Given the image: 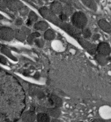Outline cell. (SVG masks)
I'll return each instance as SVG.
<instances>
[{
	"mask_svg": "<svg viewBox=\"0 0 111 122\" xmlns=\"http://www.w3.org/2000/svg\"><path fill=\"white\" fill-rule=\"evenodd\" d=\"M71 23L78 29H84L88 23V19L85 14L82 12H75L71 15Z\"/></svg>",
	"mask_w": 111,
	"mask_h": 122,
	"instance_id": "cell-1",
	"label": "cell"
},
{
	"mask_svg": "<svg viewBox=\"0 0 111 122\" xmlns=\"http://www.w3.org/2000/svg\"><path fill=\"white\" fill-rule=\"evenodd\" d=\"M39 13H41V15L45 18V19H48L50 21L53 22L56 25H58L59 26L60 24H62V21L60 20V19H58L56 17H55V15L53 14V13L51 12L50 10L48 9L46 7H42L39 9Z\"/></svg>",
	"mask_w": 111,
	"mask_h": 122,
	"instance_id": "cell-2",
	"label": "cell"
},
{
	"mask_svg": "<svg viewBox=\"0 0 111 122\" xmlns=\"http://www.w3.org/2000/svg\"><path fill=\"white\" fill-rule=\"evenodd\" d=\"M15 37V31L10 28L0 27V39L4 41H11Z\"/></svg>",
	"mask_w": 111,
	"mask_h": 122,
	"instance_id": "cell-3",
	"label": "cell"
},
{
	"mask_svg": "<svg viewBox=\"0 0 111 122\" xmlns=\"http://www.w3.org/2000/svg\"><path fill=\"white\" fill-rule=\"evenodd\" d=\"M97 52L98 54L104 55V56H109L111 53V47L107 42H100L97 46Z\"/></svg>",
	"mask_w": 111,
	"mask_h": 122,
	"instance_id": "cell-4",
	"label": "cell"
},
{
	"mask_svg": "<svg viewBox=\"0 0 111 122\" xmlns=\"http://www.w3.org/2000/svg\"><path fill=\"white\" fill-rule=\"evenodd\" d=\"M24 6V4L18 0H8L7 8L13 12L20 11Z\"/></svg>",
	"mask_w": 111,
	"mask_h": 122,
	"instance_id": "cell-5",
	"label": "cell"
},
{
	"mask_svg": "<svg viewBox=\"0 0 111 122\" xmlns=\"http://www.w3.org/2000/svg\"><path fill=\"white\" fill-rule=\"evenodd\" d=\"M50 10L55 15H59L63 13V6L59 1H53L50 6Z\"/></svg>",
	"mask_w": 111,
	"mask_h": 122,
	"instance_id": "cell-6",
	"label": "cell"
},
{
	"mask_svg": "<svg viewBox=\"0 0 111 122\" xmlns=\"http://www.w3.org/2000/svg\"><path fill=\"white\" fill-rule=\"evenodd\" d=\"M37 119V115L32 110L26 111L22 115V121L24 122H34Z\"/></svg>",
	"mask_w": 111,
	"mask_h": 122,
	"instance_id": "cell-7",
	"label": "cell"
},
{
	"mask_svg": "<svg viewBox=\"0 0 111 122\" xmlns=\"http://www.w3.org/2000/svg\"><path fill=\"white\" fill-rule=\"evenodd\" d=\"M48 102H49V103L51 106H55V107H57V108L61 107L62 105H63L62 99L58 96H56V95H52L50 96Z\"/></svg>",
	"mask_w": 111,
	"mask_h": 122,
	"instance_id": "cell-8",
	"label": "cell"
},
{
	"mask_svg": "<svg viewBox=\"0 0 111 122\" xmlns=\"http://www.w3.org/2000/svg\"><path fill=\"white\" fill-rule=\"evenodd\" d=\"M98 26L104 32L111 33V24L106 20L104 19L99 20Z\"/></svg>",
	"mask_w": 111,
	"mask_h": 122,
	"instance_id": "cell-9",
	"label": "cell"
},
{
	"mask_svg": "<svg viewBox=\"0 0 111 122\" xmlns=\"http://www.w3.org/2000/svg\"><path fill=\"white\" fill-rule=\"evenodd\" d=\"M95 59L97 61V63L99 65L106 66L110 61L111 57H110L109 56H104V55H101L97 54V55H95Z\"/></svg>",
	"mask_w": 111,
	"mask_h": 122,
	"instance_id": "cell-10",
	"label": "cell"
},
{
	"mask_svg": "<svg viewBox=\"0 0 111 122\" xmlns=\"http://www.w3.org/2000/svg\"><path fill=\"white\" fill-rule=\"evenodd\" d=\"M48 24L44 21H37L35 24L34 25V28L37 30H41V31H44L48 30Z\"/></svg>",
	"mask_w": 111,
	"mask_h": 122,
	"instance_id": "cell-11",
	"label": "cell"
},
{
	"mask_svg": "<svg viewBox=\"0 0 111 122\" xmlns=\"http://www.w3.org/2000/svg\"><path fill=\"white\" fill-rule=\"evenodd\" d=\"M37 122H50V115L45 112H40L37 115Z\"/></svg>",
	"mask_w": 111,
	"mask_h": 122,
	"instance_id": "cell-12",
	"label": "cell"
},
{
	"mask_svg": "<svg viewBox=\"0 0 111 122\" xmlns=\"http://www.w3.org/2000/svg\"><path fill=\"white\" fill-rule=\"evenodd\" d=\"M38 19V16L37 14L33 11H30L28 14V19L26 21V25L28 26H30L34 22H36Z\"/></svg>",
	"mask_w": 111,
	"mask_h": 122,
	"instance_id": "cell-13",
	"label": "cell"
},
{
	"mask_svg": "<svg viewBox=\"0 0 111 122\" xmlns=\"http://www.w3.org/2000/svg\"><path fill=\"white\" fill-rule=\"evenodd\" d=\"M40 36H41V34L38 32H33V33H30L29 35L27 36L26 40H27V41H28V43L29 44L32 45L33 44H35V40L37 38H39Z\"/></svg>",
	"mask_w": 111,
	"mask_h": 122,
	"instance_id": "cell-14",
	"label": "cell"
},
{
	"mask_svg": "<svg viewBox=\"0 0 111 122\" xmlns=\"http://www.w3.org/2000/svg\"><path fill=\"white\" fill-rule=\"evenodd\" d=\"M15 37L20 41H24L27 38V35L22 30H15Z\"/></svg>",
	"mask_w": 111,
	"mask_h": 122,
	"instance_id": "cell-15",
	"label": "cell"
},
{
	"mask_svg": "<svg viewBox=\"0 0 111 122\" xmlns=\"http://www.w3.org/2000/svg\"><path fill=\"white\" fill-rule=\"evenodd\" d=\"M82 3L91 10H93L96 11L97 10V4L95 3V0H81Z\"/></svg>",
	"mask_w": 111,
	"mask_h": 122,
	"instance_id": "cell-16",
	"label": "cell"
},
{
	"mask_svg": "<svg viewBox=\"0 0 111 122\" xmlns=\"http://www.w3.org/2000/svg\"><path fill=\"white\" fill-rule=\"evenodd\" d=\"M48 112L49 115L54 118H58L59 116L61 115V111L57 107H54V108L48 109Z\"/></svg>",
	"mask_w": 111,
	"mask_h": 122,
	"instance_id": "cell-17",
	"label": "cell"
},
{
	"mask_svg": "<svg viewBox=\"0 0 111 122\" xmlns=\"http://www.w3.org/2000/svg\"><path fill=\"white\" fill-rule=\"evenodd\" d=\"M55 38V32L51 29H48L44 32V39L46 41H52Z\"/></svg>",
	"mask_w": 111,
	"mask_h": 122,
	"instance_id": "cell-18",
	"label": "cell"
},
{
	"mask_svg": "<svg viewBox=\"0 0 111 122\" xmlns=\"http://www.w3.org/2000/svg\"><path fill=\"white\" fill-rule=\"evenodd\" d=\"M63 13H65L66 15H67L68 16L69 15H72V5L70 4H65L64 6H63Z\"/></svg>",
	"mask_w": 111,
	"mask_h": 122,
	"instance_id": "cell-19",
	"label": "cell"
},
{
	"mask_svg": "<svg viewBox=\"0 0 111 122\" xmlns=\"http://www.w3.org/2000/svg\"><path fill=\"white\" fill-rule=\"evenodd\" d=\"M81 35L84 39H90L92 37V32L89 28H84L81 30Z\"/></svg>",
	"mask_w": 111,
	"mask_h": 122,
	"instance_id": "cell-20",
	"label": "cell"
},
{
	"mask_svg": "<svg viewBox=\"0 0 111 122\" xmlns=\"http://www.w3.org/2000/svg\"><path fill=\"white\" fill-rule=\"evenodd\" d=\"M35 44H36L37 46H38L39 48H43L44 46V44H45V41L43 39L37 38L35 40Z\"/></svg>",
	"mask_w": 111,
	"mask_h": 122,
	"instance_id": "cell-21",
	"label": "cell"
},
{
	"mask_svg": "<svg viewBox=\"0 0 111 122\" xmlns=\"http://www.w3.org/2000/svg\"><path fill=\"white\" fill-rule=\"evenodd\" d=\"M20 13L21 15L22 16H26V15L29 14V9L28 8V7L24 6L23 7L21 10H20Z\"/></svg>",
	"mask_w": 111,
	"mask_h": 122,
	"instance_id": "cell-22",
	"label": "cell"
},
{
	"mask_svg": "<svg viewBox=\"0 0 111 122\" xmlns=\"http://www.w3.org/2000/svg\"><path fill=\"white\" fill-rule=\"evenodd\" d=\"M68 15H66L65 13H61V14H59V19L63 22V21H66L67 20H68Z\"/></svg>",
	"mask_w": 111,
	"mask_h": 122,
	"instance_id": "cell-23",
	"label": "cell"
},
{
	"mask_svg": "<svg viewBox=\"0 0 111 122\" xmlns=\"http://www.w3.org/2000/svg\"><path fill=\"white\" fill-rule=\"evenodd\" d=\"M8 5V0H0V8H6Z\"/></svg>",
	"mask_w": 111,
	"mask_h": 122,
	"instance_id": "cell-24",
	"label": "cell"
},
{
	"mask_svg": "<svg viewBox=\"0 0 111 122\" xmlns=\"http://www.w3.org/2000/svg\"><path fill=\"white\" fill-rule=\"evenodd\" d=\"M1 51L3 53L6 54V55H8V57H10L11 59H14L13 57H12V55H11V54H10V51H9V50H8V49H6V48H2V49L1 50Z\"/></svg>",
	"mask_w": 111,
	"mask_h": 122,
	"instance_id": "cell-25",
	"label": "cell"
},
{
	"mask_svg": "<svg viewBox=\"0 0 111 122\" xmlns=\"http://www.w3.org/2000/svg\"><path fill=\"white\" fill-rule=\"evenodd\" d=\"M24 32L26 33V35H30V30L28 28H27V27H25V26H24V27H22V29H21Z\"/></svg>",
	"mask_w": 111,
	"mask_h": 122,
	"instance_id": "cell-26",
	"label": "cell"
},
{
	"mask_svg": "<svg viewBox=\"0 0 111 122\" xmlns=\"http://www.w3.org/2000/svg\"><path fill=\"white\" fill-rule=\"evenodd\" d=\"M100 38V35L97 34V33H96V34H95L92 37V40L93 41H97V40H98Z\"/></svg>",
	"mask_w": 111,
	"mask_h": 122,
	"instance_id": "cell-27",
	"label": "cell"
},
{
	"mask_svg": "<svg viewBox=\"0 0 111 122\" xmlns=\"http://www.w3.org/2000/svg\"><path fill=\"white\" fill-rule=\"evenodd\" d=\"M0 62L1 63H2L3 64H7V60L6 59L5 57H0Z\"/></svg>",
	"mask_w": 111,
	"mask_h": 122,
	"instance_id": "cell-28",
	"label": "cell"
},
{
	"mask_svg": "<svg viewBox=\"0 0 111 122\" xmlns=\"http://www.w3.org/2000/svg\"><path fill=\"white\" fill-rule=\"evenodd\" d=\"M61 1V2L64 3L65 4H70V5H72V0H59Z\"/></svg>",
	"mask_w": 111,
	"mask_h": 122,
	"instance_id": "cell-29",
	"label": "cell"
},
{
	"mask_svg": "<svg viewBox=\"0 0 111 122\" xmlns=\"http://www.w3.org/2000/svg\"><path fill=\"white\" fill-rule=\"evenodd\" d=\"M22 24H23V20H22V19H21V18L17 19V20H16V25L21 26V25H22Z\"/></svg>",
	"mask_w": 111,
	"mask_h": 122,
	"instance_id": "cell-30",
	"label": "cell"
},
{
	"mask_svg": "<svg viewBox=\"0 0 111 122\" xmlns=\"http://www.w3.org/2000/svg\"><path fill=\"white\" fill-rule=\"evenodd\" d=\"M91 122H106L103 119H95L94 120H92Z\"/></svg>",
	"mask_w": 111,
	"mask_h": 122,
	"instance_id": "cell-31",
	"label": "cell"
},
{
	"mask_svg": "<svg viewBox=\"0 0 111 122\" xmlns=\"http://www.w3.org/2000/svg\"><path fill=\"white\" fill-rule=\"evenodd\" d=\"M50 122H61L59 119H58V118H54V119H53Z\"/></svg>",
	"mask_w": 111,
	"mask_h": 122,
	"instance_id": "cell-32",
	"label": "cell"
},
{
	"mask_svg": "<svg viewBox=\"0 0 111 122\" xmlns=\"http://www.w3.org/2000/svg\"><path fill=\"white\" fill-rule=\"evenodd\" d=\"M3 19V16L0 15V19Z\"/></svg>",
	"mask_w": 111,
	"mask_h": 122,
	"instance_id": "cell-33",
	"label": "cell"
},
{
	"mask_svg": "<svg viewBox=\"0 0 111 122\" xmlns=\"http://www.w3.org/2000/svg\"><path fill=\"white\" fill-rule=\"evenodd\" d=\"M44 1H48V0H44Z\"/></svg>",
	"mask_w": 111,
	"mask_h": 122,
	"instance_id": "cell-34",
	"label": "cell"
},
{
	"mask_svg": "<svg viewBox=\"0 0 111 122\" xmlns=\"http://www.w3.org/2000/svg\"></svg>",
	"mask_w": 111,
	"mask_h": 122,
	"instance_id": "cell-35",
	"label": "cell"
}]
</instances>
